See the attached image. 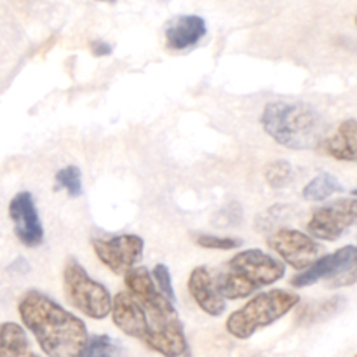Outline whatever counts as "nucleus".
I'll list each match as a JSON object with an SVG mask.
<instances>
[{
    "label": "nucleus",
    "instance_id": "f257e3e1",
    "mask_svg": "<svg viewBox=\"0 0 357 357\" xmlns=\"http://www.w3.org/2000/svg\"><path fill=\"white\" fill-rule=\"evenodd\" d=\"M124 291L112 298V321L128 337L164 357L187 352L183 323L176 305L157 289L146 267H135L124 275Z\"/></svg>",
    "mask_w": 357,
    "mask_h": 357
},
{
    "label": "nucleus",
    "instance_id": "f03ea898",
    "mask_svg": "<svg viewBox=\"0 0 357 357\" xmlns=\"http://www.w3.org/2000/svg\"><path fill=\"white\" fill-rule=\"evenodd\" d=\"M23 326L47 357H80L89 340L86 323L38 289L24 293L17 305Z\"/></svg>",
    "mask_w": 357,
    "mask_h": 357
},
{
    "label": "nucleus",
    "instance_id": "7ed1b4c3",
    "mask_svg": "<svg viewBox=\"0 0 357 357\" xmlns=\"http://www.w3.org/2000/svg\"><path fill=\"white\" fill-rule=\"evenodd\" d=\"M264 131L289 150H317L326 138V121L305 101H271L260 115Z\"/></svg>",
    "mask_w": 357,
    "mask_h": 357
},
{
    "label": "nucleus",
    "instance_id": "20e7f679",
    "mask_svg": "<svg viewBox=\"0 0 357 357\" xmlns=\"http://www.w3.org/2000/svg\"><path fill=\"white\" fill-rule=\"evenodd\" d=\"M284 274L286 265L279 258L253 248L234 255L213 278L223 298L243 300L281 281Z\"/></svg>",
    "mask_w": 357,
    "mask_h": 357
},
{
    "label": "nucleus",
    "instance_id": "39448f33",
    "mask_svg": "<svg viewBox=\"0 0 357 357\" xmlns=\"http://www.w3.org/2000/svg\"><path fill=\"white\" fill-rule=\"evenodd\" d=\"M300 303V295L288 289H271L258 293L244 307L232 312L225 328L237 340H248L257 331L278 323Z\"/></svg>",
    "mask_w": 357,
    "mask_h": 357
},
{
    "label": "nucleus",
    "instance_id": "423d86ee",
    "mask_svg": "<svg viewBox=\"0 0 357 357\" xmlns=\"http://www.w3.org/2000/svg\"><path fill=\"white\" fill-rule=\"evenodd\" d=\"M63 286L70 305L80 310L84 316L94 321H103L110 316L114 296L101 282L94 281L75 258H68L65 261Z\"/></svg>",
    "mask_w": 357,
    "mask_h": 357
},
{
    "label": "nucleus",
    "instance_id": "0eeeda50",
    "mask_svg": "<svg viewBox=\"0 0 357 357\" xmlns=\"http://www.w3.org/2000/svg\"><path fill=\"white\" fill-rule=\"evenodd\" d=\"M356 223L357 197H345L317 208L307 223V230L316 241L335 243Z\"/></svg>",
    "mask_w": 357,
    "mask_h": 357
},
{
    "label": "nucleus",
    "instance_id": "6e6552de",
    "mask_svg": "<svg viewBox=\"0 0 357 357\" xmlns=\"http://www.w3.org/2000/svg\"><path fill=\"white\" fill-rule=\"evenodd\" d=\"M268 248L281 258L284 265H289L295 271H305L321 255V244L309 234H303L296 229L274 230L267 239Z\"/></svg>",
    "mask_w": 357,
    "mask_h": 357
},
{
    "label": "nucleus",
    "instance_id": "1a4fd4ad",
    "mask_svg": "<svg viewBox=\"0 0 357 357\" xmlns=\"http://www.w3.org/2000/svg\"><path fill=\"white\" fill-rule=\"evenodd\" d=\"M143 250H145V241L135 234H121L108 239L93 241V251L98 260L108 271L121 278L138 267L143 258Z\"/></svg>",
    "mask_w": 357,
    "mask_h": 357
},
{
    "label": "nucleus",
    "instance_id": "9d476101",
    "mask_svg": "<svg viewBox=\"0 0 357 357\" xmlns=\"http://www.w3.org/2000/svg\"><path fill=\"white\" fill-rule=\"evenodd\" d=\"M9 216L13 220L14 234L23 246L38 248L44 243V227L30 192H17L10 199Z\"/></svg>",
    "mask_w": 357,
    "mask_h": 357
},
{
    "label": "nucleus",
    "instance_id": "9b49d317",
    "mask_svg": "<svg viewBox=\"0 0 357 357\" xmlns=\"http://www.w3.org/2000/svg\"><path fill=\"white\" fill-rule=\"evenodd\" d=\"M354 265H357V246H345L335 253L317 258L309 268L291 279V286L293 288H307V286H312L324 279H335L344 272L351 271Z\"/></svg>",
    "mask_w": 357,
    "mask_h": 357
},
{
    "label": "nucleus",
    "instance_id": "f8f14e48",
    "mask_svg": "<svg viewBox=\"0 0 357 357\" xmlns=\"http://www.w3.org/2000/svg\"><path fill=\"white\" fill-rule=\"evenodd\" d=\"M188 293L194 298L195 305L211 317L223 316L227 309V300L220 295L213 274L206 267H195L188 275Z\"/></svg>",
    "mask_w": 357,
    "mask_h": 357
},
{
    "label": "nucleus",
    "instance_id": "ddd939ff",
    "mask_svg": "<svg viewBox=\"0 0 357 357\" xmlns=\"http://www.w3.org/2000/svg\"><path fill=\"white\" fill-rule=\"evenodd\" d=\"M208 33L206 21L197 14H181L167 21L164 28L167 47L173 51H187L197 45Z\"/></svg>",
    "mask_w": 357,
    "mask_h": 357
},
{
    "label": "nucleus",
    "instance_id": "4468645a",
    "mask_svg": "<svg viewBox=\"0 0 357 357\" xmlns=\"http://www.w3.org/2000/svg\"><path fill=\"white\" fill-rule=\"evenodd\" d=\"M326 155L342 162H357V121H344L321 145Z\"/></svg>",
    "mask_w": 357,
    "mask_h": 357
},
{
    "label": "nucleus",
    "instance_id": "2eb2a0df",
    "mask_svg": "<svg viewBox=\"0 0 357 357\" xmlns=\"http://www.w3.org/2000/svg\"><path fill=\"white\" fill-rule=\"evenodd\" d=\"M0 357H42L33 351L26 331L17 323L0 324Z\"/></svg>",
    "mask_w": 357,
    "mask_h": 357
},
{
    "label": "nucleus",
    "instance_id": "dca6fc26",
    "mask_svg": "<svg viewBox=\"0 0 357 357\" xmlns=\"http://www.w3.org/2000/svg\"><path fill=\"white\" fill-rule=\"evenodd\" d=\"M338 192H344L340 180L331 173H319L303 187L302 197L309 202H323Z\"/></svg>",
    "mask_w": 357,
    "mask_h": 357
},
{
    "label": "nucleus",
    "instance_id": "f3484780",
    "mask_svg": "<svg viewBox=\"0 0 357 357\" xmlns=\"http://www.w3.org/2000/svg\"><path fill=\"white\" fill-rule=\"evenodd\" d=\"M80 357H128L122 345L108 335H93Z\"/></svg>",
    "mask_w": 357,
    "mask_h": 357
},
{
    "label": "nucleus",
    "instance_id": "a211bd4d",
    "mask_svg": "<svg viewBox=\"0 0 357 357\" xmlns=\"http://www.w3.org/2000/svg\"><path fill=\"white\" fill-rule=\"evenodd\" d=\"M265 181L268 183V187L274 188V190H281V188L288 187L293 180V166L291 162L284 159L272 160L265 166L264 169Z\"/></svg>",
    "mask_w": 357,
    "mask_h": 357
},
{
    "label": "nucleus",
    "instance_id": "6ab92c4d",
    "mask_svg": "<svg viewBox=\"0 0 357 357\" xmlns=\"http://www.w3.org/2000/svg\"><path fill=\"white\" fill-rule=\"evenodd\" d=\"M56 188H63L70 197L82 195V173L77 166H66L56 173Z\"/></svg>",
    "mask_w": 357,
    "mask_h": 357
},
{
    "label": "nucleus",
    "instance_id": "aec40b11",
    "mask_svg": "<svg viewBox=\"0 0 357 357\" xmlns=\"http://www.w3.org/2000/svg\"><path fill=\"white\" fill-rule=\"evenodd\" d=\"M195 243H197V246H201L202 250H215V251H230L243 246V241L237 239V237L211 236V234H202V236H197Z\"/></svg>",
    "mask_w": 357,
    "mask_h": 357
},
{
    "label": "nucleus",
    "instance_id": "412c9836",
    "mask_svg": "<svg viewBox=\"0 0 357 357\" xmlns=\"http://www.w3.org/2000/svg\"><path fill=\"white\" fill-rule=\"evenodd\" d=\"M286 211H288V206H271L267 211L257 216L255 229H257L258 232H271L272 229H275V225H279V223L282 222V216H284Z\"/></svg>",
    "mask_w": 357,
    "mask_h": 357
},
{
    "label": "nucleus",
    "instance_id": "4be33fe9",
    "mask_svg": "<svg viewBox=\"0 0 357 357\" xmlns=\"http://www.w3.org/2000/svg\"><path fill=\"white\" fill-rule=\"evenodd\" d=\"M344 305H345L344 296H333V298L326 300V302H321L317 307H310L307 319H309L310 323L326 319V317L335 316L337 312H340V310L344 309Z\"/></svg>",
    "mask_w": 357,
    "mask_h": 357
},
{
    "label": "nucleus",
    "instance_id": "5701e85b",
    "mask_svg": "<svg viewBox=\"0 0 357 357\" xmlns=\"http://www.w3.org/2000/svg\"><path fill=\"white\" fill-rule=\"evenodd\" d=\"M152 279L155 282L157 289L166 296L169 302H173L176 305V295H174V288H173V281H171V272L167 268V265L164 264H157L152 271Z\"/></svg>",
    "mask_w": 357,
    "mask_h": 357
},
{
    "label": "nucleus",
    "instance_id": "b1692460",
    "mask_svg": "<svg viewBox=\"0 0 357 357\" xmlns=\"http://www.w3.org/2000/svg\"><path fill=\"white\" fill-rule=\"evenodd\" d=\"M243 220V209L237 202L225 206V208L220 209L215 216H213V225L216 227H232Z\"/></svg>",
    "mask_w": 357,
    "mask_h": 357
},
{
    "label": "nucleus",
    "instance_id": "393cba45",
    "mask_svg": "<svg viewBox=\"0 0 357 357\" xmlns=\"http://www.w3.org/2000/svg\"><path fill=\"white\" fill-rule=\"evenodd\" d=\"M354 284H357V265H354L351 271L344 272L342 275L335 278L330 286L331 288H349V286H354Z\"/></svg>",
    "mask_w": 357,
    "mask_h": 357
},
{
    "label": "nucleus",
    "instance_id": "a878e982",
    "mask_svg": "<svg viewBox=\"0 0 357 357\" xmlns=\"http://www.w3.org/2000/svg\"><path fill=\"white\" fill-rule=\"evenodd\" d=\"M91 51L94 56H108L112 54V45L105 40L91 42Z\"/></svg>",
    "mask_w": 357,
    "mask_h": 357
},
{
    "label": "nucleus",
    "instance_id": "bb28decb",
    "mask_svg": "<svg viewBox=\"0 0 357 357\" xmlns=\"http://www.w3.org/2000/svg\"><path fill=\"white\" fill-rule=\"evenodd\" d=\"M96 2H107V3H115L117 0H96Z\"/></svg>",
    "mask_w": 357,
    "mask_h": 357
},
{
    "label": "nucleus",
    "instance_id": "cd10ccee",
    "mask_svg": "<svg viewBox=\"0 0 357 357\" xmlns=\"http://www.w3.org/2000/svg\"><path fill=\"white\" fill-rule=\"evenodd\" d=\"M352 197H357V190L352 192Z\"/></svg>",
    "mask_w": 357,
    "mask_h": 357
},
{
    "label": "nucleus",
    "instance_id": "c85d7f7f",
    "mask_svg": "<svg viewBox=\"0 0 357 357\" xmlns=\"http://www.w3.org/2000/svg\"><path fill=\"white\" fill-rule=\"evenodd\" d=\"M356 24H357V16H356Z\"/></svg>",
    "mask_w": 357,
    "mask_h": 357
},
{
    "label": "nucleus",
    "instance_id": "c756f323",
    "mask_svg": "<svg viewBox=\"0 0 357 357\" xmlns=\"http://www.w3.org/2000/svg\"><path fill=\"white\" fill-rule=\"evenodd\" d=\"M356 357H357V356H356Z\"/></svg>",
    "mask_w": 357,
    "mask_h": 357
}]
</instances>
